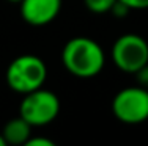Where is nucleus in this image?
Listing matches in <instances>:
<instances>
[{
  "label": "nucleus",
  "instance_id": "obj_5",
  "mask_svg": "<svg viewBox=\"0 0 148 146\" xmlns=\"http://www.w3.org/2000/svg\"><path fill=\"white\" fill-rule=\"evenodd\" d=\"M112 60L120 71L136 74L148 63V43L136 33H125L112 46Z\"/></svg>",
  "mask_w": 148,
  "mask_h": 146
},
{
  "label": "nucleus",
  "instance_id": "obj_8",
  "mask_svg": "<svg viewBox=\"0 0 148 146\" xmlns=\"http://www.w3.org/2000/svg\"><path fill=\"white\" fill-rule=\"evenodd\" d=\"M115 2L117 0H84V5L95 14H104V13H110Z\"/></svg>",
  "mask_w": 148,
  "mask_h": 146
},
{
  "label": "nucleus",
  "instance_id": "obj_1",
  "mask_svg": "<svg viewBox=\"0 0 148 146\" xmlns=\"http://www.w3.org/2000/svg\"><path fill=\"white\" fill-rule=\"evenodd\" d=\"M62 63L71 75L79 79H91L103 71L106 55L103 47L95 39L76 36L63 46Z\"/></svg>",
  "mask_w": 148,
  "mask_h": 146
},
{
  "label": "nucleus",
  "instance_id": "obj_4",
  "mask_svg": "<svg viewBox=\"0 0 148 146\" xmlns=\"http://www.w3.org/2000/svg\"><path fill=\"white\" fill-rule=\"evenodd\" d=\"M112 112L123 124H140L148 120V90L129 86L120 90L112 99Z\"/></svg>",
  "mask_w": 148,
  "mask_h": 146
},
{
  "label": "nucleus",
  "instance_id": "obj_14",
  "mask_svg": "<svg viewBox=\"0 0 148 146\" xmlns=\"http://www.w3.org/2000/svg\"><path fill=\"white\" fill-rule=\"evenodd\" d=\"M8 2H11V3H21L22 0H8Z\"/></svg>",
  "mask_w": 148,
  "mask_h": 146
},
{
  "label": "nucleus",
  "instance_id": "obj_13",
  "mask_svg": "<svg viewBox=\"0 0 148 146\" xmlns=\"http://www.w3.org/2000/svg\"><path fill=\"white\" fill-rule=\"evenodd\" d=\"M0 146H6V141H5V138H3L2 134H0Z\"/></svg>",
  "mask_w": 148,
  "mask_h": 146
},
{
  "label": "nucleus",
  "instance_id": "obj_2",
  "mask_svg": "<svg viewBox=\"0 0 148 146\" xmlns=\"http://www.w3.org/2000/svg\"><path fill=\"white\" fill-rule=\"evenodd\" d=\"M5 79L6 85L13 91L27 94L38 88H43L47 79V68L38 55H19L8 65Z\"/></svg>",
  "mask_w": 148,
  "mask_h": 146
},
{
  "label": "nucleus",
  "instance_id": "obj_10",
  "mask_svg": "<svg viewBox=\"0 0 148 146\" xmlns=\"http://www.w3.org/2000/svg\"><path fill=\"white\" fill-rule=\"evenodd\" d=\"M129 11H131V10H129L123 2H120V0H117V2H115L114 8L110 10V13H112V14H114L115 17H125Z\"/></svg>",
  "mask_w": 148,
  "mask_h": 146
},
{
  "label": "nucleus",
  "instance_id": "obj_12",
  "mask_svg": "<svg viewBox=\"0 0 148 146\" xmlns=\"http://www.w3.org/2000/svg\"><path fill=\"white\" fill-rule=\"evenodd\" d=\"M55 143L49 138H44V137H36V138H29L27 140L25 146H54Z\"/></svg>",
  "mask_w": 148,
  "mask_h": 146
},
{
  "label": "nucleus",
  "instance_id": "obj_9",
  "mask_svg": "<svg viewBox=\"0 0 148 146\" xmlns=\"http://www.w3.org/2000/svg\"><path fill=\"white\" fill-rule=\"evenodd\" d=\"M134 75H136V79H137L139 86H143V88L148 90V63L145 66H142Z\"/></svg>",
  "mask_w": 148,
  "mask_h": 146
},
{
  "label": "nucleus",
  "instance_id": "obj_3",
  "mask_svg": "<svg viewBox=\"0 0 148 146\" xmlns=\"http://www.w3.org/2000/svg\"><path fill=\"white\" fill-rule=\"evenodd\" d=\"M60 113V101L55 93L38 88L24 94L19 105V116H22L32 127H43L51 124Z\"/></svg>",
  "mask_w": 148,
  "mask_h": 146
},
{
  "label": "nucleus",
  "instance_id": "obj_11",
  "mask_svg": "<svg viewBox=\"0 0 148 146\" xmlns=\"http://www.w3.org/2000/svg\"><path fill=\"white\" fill-rule=\"evenodd\" d=\"M123 2L129 10H147L148 8V0H120Z\"/></svg>",
  "mask_w": 148,
  "mask_h": 146
},
{
  "label": "nucleus",
  "instance_id": "obj_7",
  "mask_svg": "<svg viewBox=\"0 0 148 146\" xmlns=\"http://www.w3.org/2000/svg\"><path fill=\"white\" fill-rule=\"evenodd\" d=\"M2 135L6 145H25L27 140L32 137V126L22 116L10 120L3 126Z\"/></svg>",
  "mask_w": 148,
  "mask_h": 146
},
{
  "label": "nucleus",
  "instance_id": "obj_6",
  "mask_svg": "<svg viewBox=\"0 0 148 146\" xmlns=\"http://www.w3.org/2000/svg\"><path fill=\"white\" fill-rule=\"evenodd\" d=\"M21 16L29 25L44 27L58 16L62 0H22Z\"/></svg>",
  "mask_w": 148,
  "mask_h": 146
}]
</instances>
